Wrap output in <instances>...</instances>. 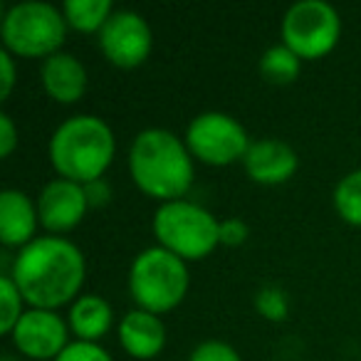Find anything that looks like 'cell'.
<instances>
[{
	"mask_svg": "<svg viewBox=\"0 0 361 361\" xmlns=\"http://www.w3.org/2000/svg\"><path fill=\"white\" fill-rule=\"evenodd\" d=\"M55 361H114L99 341H70Z\"/></svg>",
	"mask_w": 361,
	"mask_h": 361,
	"instance_id": "7402d4cb",
	"label": "cell"
},
{
	"mask_svg": "<svg viewBox=\"0 0 361 361\" xmlns=\"http://www.w3.org/2000/svg\"><path fill=\"white\" fill-rule=\"evenodd\" d=\"M18 146V129L8 114H0V156H11Z\"/></svg>",
	"mask_w": 361,
	"mask_h": 361,
	"instance_id": "4316f807",
	"label": "cell"
},
{
	"mask_svg": "<svg viewBox=\"0 0 361 361\" xmlns=\"http://www.w3.org/2000/svg\"><path fill=\"white\" fill-rule=\"evenodd\" d=\"M0 302H3L0 329H3V334H13V329L18 326V322H20V317L25 312H23V295L11 275L0 277Z\"/></svg>",
	"mask_w": 361,
	"mask_h": 361,
	"instance_id": "ffe728a7",
	"label": "cell"
},
{
	"mask_svg": "<svg viewBox=\"0 0 361 361\" xmlns=\"http://www.w3.org/2000/svg\"><path fill=\"white\" fill-rule=\"evenodd\" d=\"M37 223V203L30 201L18 188H6L0 193V243L6 247H25L27 243L35 240Z\"/></svg>",
	"mask_w": 361,
	"mask_h": 361,
	"instance_id": "4fadbf2b",
	"label": "cell"
},
{
	"mask_svg": "<svg viewBox=\"0 0 361 361\" xmlns=\"http://www.w3.org/2000/svg\"><path fill=\"white\" fill-rule=\"evenodd\" d=\"M151 228L159 245L180 260H203L221 243V221L203 206L183 198L161 203Z\"/></svg>",
	"mask_w": 361,
	"mask_h": 361,
	"instance_id": "5b68a950",
	"label": "cell"
},
{
	"mask_svg": "<svg viewBox=\"0 0 361 361\" xmlns=\"http://www.w3.org/2000/svg\"><path fill=\"white\" fill-rule=\"evenodd\" d=\"M3 361H13V356H6V359H3Z\"/></svg>",
	"mask_w": 361,
	"mask_h": 361,
	"instance_id": "83f0119b",
	"label": "cell"
},
{
	"mask_svg": "<svg viewBox=\"0 0 361 361\" xmlns=\"http://www.w3.org/2000/svg\"><path fill=\"white\" fill-rule=\"evenodd\" d=\"M11 277L32 310H57L77 300L87 277V262L72 240L45 235L18 250Z\"/></svg>",
	"mask_w": 361,
	"mask_h": 361,
	"instance_id": "6da1fadb",
	"label": "cell"
},
{
	"mask_svg": "<svg viewBox=\"0 0 361 361\" xmlns=\"http://www.w3.org/2000/svg\"><path fill=\"white\" fill-rule=\"evenodd\" d=\"M67 18L52 3L45 0H25L16 3L3 16V45L18 57H52L62 52L67 37Z\"/></svg>",
	"mask_w": 361,
	"mask_h": 361,
	"instance_id": "8992f818",
	"label": "cell"
},
{
	"mask_svg": "<svg viewBox=\"0 0 361 361\" xmlns=\"http://www.w3.org/2000/svg\"><path fill=\"white\" fill-rule=\"evenodd\" d=\"M188 361H243V356L238 354V349L226 344V341L208 339V341H201V344L191 351Z\"/></svg>",
	"mask_w": 361,
	"mask_h": 361,
	"instance_id": "603a6c76",
	"label": "cell"
},
{
	"mask_svg": "<svg viewBox=\"0 0 361 361\" xmlns=\"http://www.w3.org/2000/svg\"><path fill=\"white\" fill-rule=\"evenodd\" d=\"M67 331H70V326L55 310H30L20 317L11 336L16 349L25 354L27 359L55 361L70 344Z\"/></svg>",
	"mask_w": 361,
	"mask_h": 361,
	"instance_id": "30bf717a",
	"label": "cell"
},
{
	"mask_svg": "<svg viewBox=\"0 0 361 361\" xmlns=\"http://www.w3.org/2000/svg\"><path fill=\"white\" fill-rule=\"evenodd\" d=\"M119 341L134 359H154L166 344V326L154 312L131 310L119 322Z\"/></svg>",
	"mask_w": 361,
	"mask_h": 361,
	"instance_id": "9a60e30c",
	"label": "cell"
},
{
	"mask_svg": "<svg viewBox=\"0 0 361 361\" xmlns=\"http://www.w3.org/2000/svg\"><path fill=\"white\" fill-rule=\"evenodd\" d=\"M129 292L139 310L154 314L176 310L188 292L186 260L161 245L146 247L129 267Z\"/></svg>",
	"mask_w": 361,
	"mask_h": 361,
	"instance_id": "277c9868",
	"label": "cell"
},
{
	"mask_svg": "<svg viewBox=\"0 0 361 361\" xmlns=\"http://www.w3.org/2000/svg\"><path fill=\"white\" fill-rule=\"evenodd\" d=\"M252 141L238 119L223 111H203L186 129V146L193 159L208 166H231L243 161Z\"/></svg>",
	"mask_w": 361,
	"mask_h": 361,
	"instance_id": "ba28073f",
	"label": "cell"
},
{
	"mask_svg": "<svg viewBox=\"0 0 361 361\" xmlns=\"http://www.w3.org/2000/svg\"><path fill=\"white\" fill-rule=\"evenodd\" d=\"M45 92L60 104H75L87 90V70L70 52H55L40 67Z\"/></svg>",
	"mask_w": 361,
	"mask_h": 361,
	"instance_id": "5bb4252c",
	"label": "cell"
},
{
	"mask_svg": "<svg viewBox=\"0 0 361 361\" xmlns=\"http://www.w3.org/2000/svg\"><path fill=\"white\" fill-rule=\"evenodd\" d=\"M85 193H87V203H90V208H102L111 201V186L104 178H97V180L85 183Z\"/></svg>",
	"mask_w": 361,
	"mask_h": 361,
	"instance_id": "d4e9b609",
	"label": "cell"
},
{
	"mask_svg": "<svg viewBox=\"0 0 361 361\" xmlns=\"http://www.w3.org/2000/svg\"><path fill=\"white\" fill-rule=\"evenodd\" d=\"M129 173L134 183L161 203L180 201L193 186L196 166L186 141L169 129H144L129 149Z\"/></svg>",
	"mask_w": 361,
	"mask_h": 361,
	"instance_id": "7a4b0ae2",
	"label": "cell"
},
{
	"mask_svg": "<svg viewBox=\"0 0 361 361\" xmlns=\"http://www.w3.org/2000/svg\"><path fill=\"white\" fill-rule=\"evenodd\" d=\"M50 164L60 178L90 183L104 176L114 159V131L94 114H75L55 129L50 139Z\"/></svg>",
	"mask_w": 361,
	"mask_h": 361,
	"instance_id": "3957f363",
	"label": "cell"
},
{
	"mask_svg": "<svg viewBox=\"0 0 361 361\" xmlns=\"http://www.w3.org/2000/svg\"><path fill=\"white\" fill-rule=\"evenodd\" d=\"M300 70H302V60L285 42L267 47L260 60V72L270 85H290V82L297 80Z\"/></svg>",
	"mask_w": 361,
	"mask_h": 361,
	"instance_id": "ac0fdd59",
	"label": "cell"
},
{
	"mask_svg": "<svg viewBox=\"0 0 361 361\" xmlns=\"http://www.w3.org/2000/svg\"><path fill=\"white\" fill-rule=\"evenodd\" d=\"M87 208V193L82 183L67 178H55L45 183L37 198V213L40 223L50 233H67L77 228L85 218Z\"/></svg>",
	"mask_w": 361,
	"mask_h": 361,
	"instance_id": "8fae6325",
	"label": "cell"
},
{
	"mask_svg": "<svg viewBox=\"0 0 361 361\" xmlns=\"http://www.w3.org/2000/svg\"><path fill=\"white\" fill-rule=\"evenodd\" d=\"M341 20L326 0H300L282 18V42L300 60H319L336 47Z\"/></svg>",
	"mask_w": 361,
	"mask_h": 361,
	"instance_id": "52a82bcc",
	"label": "cell"
},
{
	"mask_svg": "<svg viewBox=\"0 0 361 361\" xmlns=\"http://www.w3.org/2000/svg\"><path fill=\"white\" fill-rule=\"evenodd\" d=\"M250 235V228L243 218H226L221 221V245H228V247H238L247 240Z\"/></svg>",
	"mask_w": 361,
	"mask_h": 361,
	"instance_id": "cb8c5ba5",
	"label": "cell"
},
{
	"mask_svg": "<svg viewBox=\"0 0 361 361\" xmlns=\"http://www.w3.org/2000/svg\"><path fill=\"white\" fill-rule=\"evenodd\" d=\"M0 72H3V77H0V97L8 99L13 87H16V62H13V55L8 50L0 52Z\"/></svg>",
	"mask_w": 361,
	"mask_h": 361,
	"instance_id": "484cf974",
	"label": "cell"
},
{
	"mask_svg": "<svg viewBox=\"0 0 361 361\" xmlns=\"http://www.w3.org/2000/svg\"><path fill=\"white\" fill-rule=\"evenodd\" d=\"M114 312L99 295H80L70 307V329L82 341H99L111 329Z\"/></svg>",
	"mask_w": 361,
	"mask_h": 361,
	"instance_id": "2e32d148",
	"label": "cell"
},
{
	"mask_svg": "<svg viewBox=\"0 0 361 361\" xmlns=\"http://www.w3.org/2000/svg\"><path fill=\"white\" fill-rule=\"evenodd\" d=\"M62 13L67 25L80 32H99L111 18V0H65Z\"/></svg>",
	"mask_w": 361,
	"mask_h": 361,
	"instance_id": "e0dca14e",
	"label": "cell"
},
{
	"mask_svg": "<svg viewBox=\"0 0 361 361\" xmlns=\"http://www.w3.org/2000/svg\"><path fill=\"white\" fill-rule=\"evenodd\" d=\"M334 208L349 226L361 228V169L346 173L334 188Z\"/></svg>",
	"mask_w": 361,
	"mask_h": 361,
	"instance_id": "d6986e66",
	"label": "cell"
},
{
	"mask_svg": "<svg viewBox=\"0 0 361 361\" xmlns=\"http://www.w3.org/2000/svg\"><path fill=\"white\" fill-rule=\"evenodd\" d=\"M154 35L151 27L139 13L134 11H114L106 25L99 30V47L104 57L114 67L134 70L144 65L151 55Z\"/></svg>",
	"mask_w": 361,
	"mask_h": 361,
	"instance_id": "9c48e42d",
	"label": "cell"
},
{
	"mask_svg": "<svg viewBox=\"0 0 361 361\" xmlns=\"http://www.w3.org/2000/svg\"><path fill=\"white\" fill-rule=\"evenodd\" d=\"M255 310L270 322L287 319V314H290V300H287V292L280 290V287H275V285L262 287V290L255 295Z\"/></svg>",
	"mask_w": 361,
	"mask_h": 361,
	"instance_id": "44dd1931",
	"label": "cell"
},
{
	"mask_svg": "<svg viewBox=\"0 0 361 361\" xmlns=\"http://www.w3.org/2000/svg\"><path fill=\"white\" fill-rule=\"evenodd\" d=\"M243 166H245V173L255 183L280 186V183H287L297 173L300 159H297V151L287 141L260 139L250 144L245 159H243Z\"/></svg>",
	"mask_w": 361,
	"mask_h": 361,
	"instance_id": "7c38bea8",
	"label": "cell"
}]
</instances>
